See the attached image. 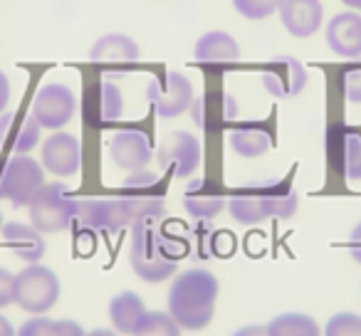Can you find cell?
I'll return each mask as SVG.
<instances>
[{"label":"cell","mask_w":361,"mask_h":336,"mask_svg":"<svg viewBox=\"0 0 361 336\" xmlns=\"http://www.w3.org/2000/svg\"><path fill=\"white\" fill-rule=\"evenodd\" d=\"M228 144L240 158H260L270 151L272 136L260 124H238L228 134Z\"/></svg>","instance_id":"obj_22"},{"label":"cell","mask_w":361,"mask_h":336,"mask_svg":"<svg viewBox=\"0 0 361 336\" xmlns=\"http://www.w3.org/2000/svg\"><path fill=\"white\" fill-rule=\"evenodd\" d=\"M260 80L267 94L282 101L300 97L305 92L307 82H310V75H307V67L297 57L280 55L275 60H270V65L262 70Z\"/></svg>","instance_id":"obj_11"},{"label":"cell","mask_w":361,"mask_h":336,"mask_svg":"<svg viewBox=\"0 0 361 336\" xmlns=\"http://www.w3.org/2000/svg\"><path fill=\"white\" fill-rule=\"evenodd\" d=\"M62 294V285L57 275L50 267L40 265H27L23 272L16 275V304L27 314H45L57 304Z\"/></svg>","instance_id":"obj_6"},{"label":"cell","mask_w":361,"mask_h":336,"mask_svg":"<svg viewBox=\"0 0 361 336\" xmlns=\"http://www.w3.org/2000/svg\"><path fill=\"white\" fill-rule=\"evenodd\" d=\"M191 119L201 131H216L221 126L235 121L238 116V101L233 94L223 89L216 92H203L201 97H196L191 104Z\"/></svg>","instance_id":"obj_15"},{"label":"cell","mask_w":361,"mask_h":336,"mask_svg":"<svg viewBox=\"0 0 361 336\" xmlns=\"http://www.w3.org/2000/svg\"><path fill=\"white\" fill-rule=\"evenodd\" d=\"M221 282L211 270L191 267L173 277L169 290V314L183 331H201L213 321Z\"/></svg>","instance_id":"obj_2"},{"label":"cell","mask_w":361,"mask_h":336,"mask_svg":"<svg viewBox=\"0 0 361 336\" xmlns=\"http://www.w3.org/2000/svg\"><path fill=\"white\" fill-rule=\"evenodd\" d=\"M146 99L151 101V106H154V111L161 119H176V116L186 114L191 109L196 94H193V85L186 75L171 70L166 72L164 82L161 80L149 82Z\"/></svg>","instance_id":"obj_9"},{"label":"cell","mask_w":361,"mask_h":336,"mask_svg":"<svg viewBox=\"0 0 361 336\" xmlns=\"http://www.w3.org/2000/svg\"><path fill=\"white\" fill-rule=\"evenodd\" d=\"M300 208V193L287 181H257L228 198V211L240 225H260L270 218L290 220Z\"/></svg>","instance_id":"obj_3"},{"label":"cell","mask_w":361,"mask_h":336,"mask_svg":"<svg viewBox=\"0 0 361 336\" xmlns=\"http://www.w3.org/2000/svg\"><path fill=\"white\" fill-rule=\"evenodd\" d=\"M121 114H124V94L119 85L111 80H102L97 87V119L102 124H111L121 119Z\"/></svg>","instance_id":"obj_25"},{"label":"cell","mask_w":361,"mask_h":336,"mask_svg":"<svg viewBox=\"0 0 361 336\" xmlns=\"http://www.w3.org/2000/svg\"><path fill=\"white\" fill-rule=\"evenodd\" d=\"M42 168L57 178L77 176L82 166V144L75 134L55 131L42 141Z\"/></svg>","instance_id":"obj_12"},{"label":"cell","mask_w":361,"mask_h":336,"mask_svg":"<svg viewBox=\"0 0 361 336\" xmlns=\"http://www.w3.org/2000/svg\"><path fill=\"white\" fill-rule=\"evenodd\" d=\"M16 336H55V319L45 314H35L18 329Z\"/></svg>","instance_id":"obj_30"},{"label":"cell","mask_w":361,"mask_h":336,"mask_svg":"<svg viewBox=\"0 0 361 336\" xmlns=\"http://www.w3.org/2000/svg\"><path fill=\"white\" fill-rule=\"evenodd\" d=\"M341 3H344L346 8H351V11L359 13V15H361V0H341Z\"/></svg>","instance_id":"obj_39"},{"label":"cell","mask_w":361,"mask_h":336,"mask_svg":"<svg viewBox=\"0 0 361 336\" xmlns=\"http://www.w3.org/2000/svg\"><path fill=\"white\" fill-rule=\"evenodd\" d=\"M109 158L114 161L116 168L126 173L144 171L154 158V149H151V141L144 131L129 126V129H119L111 136Z\"/></svg>","instance_id":"obj_13"},{"label":"cell","mask_w":361,"mask_h":336,"mask_svg":"<svg viewBox=\"0 0 361 336\" xmlns=\"http://www.w3.org/2000/svg\"><path fill=\"white\" fill-rule=\"evenodd\" d=\"M233 336H272L267 326H260V324H247V326H240Z\"/></svg>","instance_id":"obj_36"},{"label":"cell","mask_w":361,"mask_h":336,"mask_svg":"<svg viewBox=\"0 0 361 336\" xmlns=\"http://www.w3.org/2000/svg\"><path fill=\"white\" fill-rule=\"evenodd\" d=\"M139 45L124 32H106L92 45L90 60L99 67H121L134 65L139 60Z\"/></svg>","instance_id":"obj_19"},{"label":"cell","mask_w":361,"mask_h":336,"mask_svg":"<svg viewBox=\"0 0 361 336\" xmlns=\"http://www.w3.org/2000/svg\"><path fill=\"white\" fill-rule=\"evenodd\" d=\"M80 230L87 232H106V235H114L126 228H134L136 216L131 203L124 196L114 198H77V211L75 220Z\"/></svg>","instance_id":"obj_4"},{"label":"cell","mask_w":361,"mask_h":336,"mask_svg":"<svg viewBox=\"0 0 361 336\" xmlns=\"http://www.w3.org/2000/svg\"><path fill=\"white\" fill-rule=\"evenodd\" d=\"M87 336H119V334L109 329H94V331H87Z\"/></svg>","instance_id":"obj_38"},{"label":"cell","mask_w":361,"mask_h":336,"mask_svg":"<svg viewBox=\"0 0 361 336\" xmlns=\"http://www.w3.org/2000/svg\"><path fill=\"white\" fill-rule=\"evenodd\" d=\"M30 114L42 129L62 131V126L70 124L77 114V94L62 82L42 85L32 97Z\"/></svg>","instance_id":"obj_8"},{"label":"cell","mask_w":361,"mask_h":336,"mask_svg":"<svg viewBox=\"0 0 361 336\" xmlns=\"http://www.w3.org/2000/svg\"><path fill=\"white\" fill-rule=\"evenodd\" d=\"M146 304L144 299H141L136 292H119L116 297H111L109 301V319L111 324H114V331H119V334H131L134 336L136 326H139V321L144 319L146 314Z\"/></svg>","instance_id":"obj_23"},{"label":"cell","mask_w":361,"mask_h":336,"mask_svg":"<svg viewBox=\"0 0 361 336\" xmlns=\"http://www.w3.org/2000/svg\"><path fill=\"white\" fill-rule=\"evenodd\" d=\"M326 45L334 55L344 60H359L361 57V15L354 11L336 13L326 23Z\"/></svg>","instance_id":"obj_17"},{"label":"cell","mask_w":361,"mask_h":336,"mask_svg":"<svg viewBox=\"0 0 361 336\" xmlns=\"http://www.w3.org/2000/svg\"><path fill=\"white\" fill-rule=\"evenodd\" d=\"M226 206L228 198L218 188H213L208 178H193V181H188L186 191H183V208L198 223L218 218Z\"/></svg>","instance_id":"obj_18"},{"label":"cell","mask_w":361,"mask_h":336,"mask_svg":"<svg viewBox=\"0 0 361 336\" xmlns=\"http://www.w3.org/2000/svg\"><path fill=\"white\" fill-rule=\"evenodd\" d=\"M3 225H6V223H3V213H0V230H3Z\"/></svg>","instance_id":"obj_40"},{"label":"cell","mask_w":361,"mask_h":336,"mask_svg":"<svg viewBox=\"0 0 361 336\" xmlns=\"http://www.w3.org/2000/svg\"><path fill=\"white\" fill-rule=\"evenodd\" d=\"M27 211H30V225L37 228L42 235L62 232L75 220L77 198L62 181H50L35 193Z\"/></svg>","instance_id":"obj_5"},{"label":"cell","mask_w":361,"mask_h":336,"mask_svg":"<svg viewBox=\"0 0 361 336\" xmlns=\"http://www.w3.org/2000/svg\"><path fill=\"white\" fill-rule=\"evenodd\" d=\"M186 252L188 242L166 230L161 220H144L131 228L129 265L134 275L149 285L176 277L178 262Z\"/></svg>","instance_id":"obj_1"},{"label":"cell","mask_w":361,"mask_h":336,"mask_svg":"<svg viewBox=\"0 0 361 336\" xmlns=\"http://www.w3.org/2000/svg\"><path fill=\"white\" fill-rule=\"evenodd\" d=\"M11 94H13V87H11V80L3 70H0V114L8 109L11 104Z\"/></svg>","instance_id":"obj_35"},{"label":"cell","mask_w":361,"mask_h":336,"mask_svg":"<svg viewBox=\"0 0 361 336\" xmlns=\"http://www.w3.org/2000/svg\"><path fill=\"white\" fill-rule=\"evenodd\" d=\"M42 141V126L35 121L30 111H3L0 114V146H8L13 154L27 156L32 149H37Z\"/></svg>","instance_id":"obj_14"},{"label":"cell","mask_w":361,"mask_h":336,"mask_svg":"<svg viewBox=\"0 0 361 336\" xmlns=\"http://www.w3.org/2000/svg\"><path fill=\"white\" fill-rule=\"evenodd\" d=\"M280 20L285 30L297 40L312 37L324 23V6L322 0H280Z\"/></svg>","instance_id":"obj_16"},{"label":"cell","mask_w":361,"mask_h":336,"mask_svg":"<svg viewBox=\"0 0 361 336\" xmlns=\"http://www.w3.org/2000/svg\"><path fill=\"white\" fill-rule=\"evenodd\" d=\"M203 149L201 141L188 131H173L161 141L159 151H156V163L161 168H169L176 178L186 181L201 168Z\"/></svg>","instance_id":"obj_10"},{"label":"cell","mask_w":361,"mask_h":336,"mask_svg":"<svg viewBox=\"0 0 361 336\" xmlns=\"http://www.w3.org/2000/svg\"><path fill=\"white\" fill-rule=\"evenodd\" d=\"M238 15H243L245 20H267L270 15H275L280 8V0H233Z\"/></svg>","instance_id":"obj_27"},{"label":"cell","mask_w":361,"mask_h":336,"mask_svg":"<svg viewBox=\"0 0 361 336\" xmlns=\"http://www.w3.org/2000/svg\"><path fill=\"white\" fill-rule=\"evenodd\" d=\"M16 334H18V331L13 329V324H11V321H8L6 316L0 314V336H16Z\"/></svg>","instance_id":"obj_37"},{"label":"cell","mask_w":361,"mask_h":336,"mask_svg":"<svg viewBox=\"0 0 361 336\" xmlns=\"http://www.w3.org/2000/svg\"><path fill=\"white\" fill-rule=\"evenodd\" d=\"M42 186H45V168L32 156L13 154L0 171V201L13 203L16 208L30 206Z\"/></svg>","instance_id":"obj_7"},{"label":"cell","mask_w":361,"mask_h":336,"mask_svg":"<svg viewBox=\"0 0 361 336\" xmlns=\"http://www.w3.org/2000/svg\"><path fill=\"white\" fill-rule=\"evenodd\" d=\"M193 57L201 65H231L240 60V45L226 30H211L198 37L193 47Z\"/></svg>","instance_id":"obj_21"},{"label":"cell","mask_w":361,"mask_h":336,"mask_svg":"<svg viewBox=\"0 0 361 336\" xmlns=\"http://www.w3.org/2000/svg\"><path fill=\"white\" fill-rule=\"evenodd\" d=\"M183 329L176 324V319L169 311H146L139 321L134 336H180Z\"/></svg>","instance_id":"obj_26"},{"label":"cell","mask_w":361,"mask_h":336,"mask_svg":"<svg viewBox=\"0 0 361 336\" xmlns=\"http://www.w3.org/2000/svg\"><path fill=\"white\" fill-rule=\"evenodd\" d=\"M267 329H270L272 336H322V329L314 316L300 314V311L277 314L275 319L267 324Z\"/></svg>","instance_id":"obj_24"},{"label":"cell","mask_w":361,"mask_h":336,"mask_svg":"<svg viewBox=\"0 0 361 336\" xmlns=\"http://www.w3.org/2000/svg\"><path fill=\"white\" fill-rule=\"evenodd\" d=\"M16 304V275L0 267V309Z\"/></svg>","instance_id":"obj_31"},{"label":"cell","mask_w":361,"mask_h":336,"mask_svg":"<svg viewBox=\"0 0 361 336\" xmlns=\"http://www.w3.org/2000/svg\"><path fill=\"white\" fill-rule=\"evenodd\" d=\"M0 232H3V240L13 250V255L25 260L27 265H35L45 257L47 242L37 228L25 225V223H6Z\"/></svg>","instance_id":"obj_20"},{"label":"cell","mask_w":361,"mask_h":336,"mask_svg":"<svg viewBox=\"0 0 361 336\" xmlns=\"http://www.w3.org/2000/svg\"><path fill=\"white\" fill-rule=\"evenodd\" d=\"M55 336H87V331L82 329L77 321L60 319V321H55Z\"/></svg>","instance_id":"obj_33"},{"label":"cell","mask_w":361,"mask_h":336,"mask_svg":"<svg viewBox=\"0 0 361 336\" xmlns=\"http://www.w3.org/2000/svg\"><path fill=\"white\" fill-rule=\"evenodd\" d=\"M349 255L354 262H359L361 265V223H356L354 228H351V235H349Z\"/></svg>","instance_id":"obj_34"},{"label":"cell","mask_w":361,"mask_h":336,"mask_svg":"<svg viewBox=\"0 0 361 336\" xmlns=\"http://www.w3.org/2000/svg\"><path fill=\"white\" fill-rule=\"evenodd\" d=\"M344 94L351 104H361V67H354L344 75Z\"/></svg>","instance_id":"obj_32"},{"label":"cell","mask_w":361,"mask_h":336,"mask_svg":"<svg viewBox=\"0 0 361 336\" xmlns=\"http://www.w3.org/2000/svg\"><path fill=\"white\" fill-rule=\"evenodd\" d=\"M322 336H361V316L354 311H339L329 316Z\"/></svg>","instance_id":"obj_28"},{"label":"cell","mask_w":361,"mask_h":336,"mask_svg":"<svg viewBox=\"0 0 361 336\" xmlns=\"http://www.w3.org/2000/svg\"><path fill=\"white\" fill-rule=\"evenodd\" d=\"M344 176L346 181H361V136L346 134L344 139Z\"/></svg>","instance_id":"obj_29"}]
</instances>
